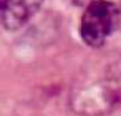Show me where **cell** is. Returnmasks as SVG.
<instances>
[{
	"label": "cell",
	"instance_id": "6da1fadb",
	"mask_svg": "<svg viewBox=\"0 0 121 116\" xmlns=\"http://www.w3.org/2000/svg\"><path fill=\"white\" fill-rule=\"evenodd\" d=\"M118 9L104 0H98L86 7L81 23H80V33L85 43L91 47H99L104 43V40L111 35V32L118 25Z\"/></svg>",
	"mask_w": 121,
	"mask_h": 116
},
{
	"label": "cell",
	"instance_id": "7a4b0ae2",
	"mask_svg": "<svg viewBox=\"0 0 121 116\" xmlns=\"http://www.w3.org/2000/svg\"><path fill=\"white\" fill-rule=\"evenodd\" d=\"M43 0H0V20L7 28L22 27Z\"/></svg>",
	"mask_w": 121,
	"mask_h": 116
}]
</instances>
